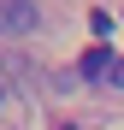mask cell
I'll use <instances>...</instances> for the list:
<instances>
[{
    "instance_id": "cell-3",
    "label": "cell",
    "mask_w": 124,
    "mask_h": 130,
    "mask_svg": "<svg viewBox=\"0 0 124 130\" xmlns=\"http://www.w3.org/2000/svg\"><path fill=\"white\" fill-rule=\"evenodd\" d=\"M107 83H112V89H124V53L112 59V71H107Z\"/></svg>"
},
{
    "instance_id": "cell-2",
    "label": "cell",
    "mask_w": 124,
    "mask_h": 130,
    "mask_svg": "<svg viewBox=\"0 0 124 130\" xmlns=\"http://www.w3.org/2000/svg\"><path fill=\"white\" fill-rule=\"evenodd\" d=\"M112 59H118L112 47H89V53L77 59V71H83V77H107V71H112Z\"/></svg>"
},
{
    "instance_id": "cell-4",
    "label": "cell",
    "mask_w": 124,
    "mask_h": 130,
    "mask_svg": "<svg viewBox=\"0 0 124 130\" xmlns=\"http://www.w3.org/2000/svg\"><path fill=\"white\" fill-rule=\"evenodd\" d=\"M59 130H77V124H59Z\"/></svg>"
},
{
    "instance_id": "cell-1",
    "label": "cell",
    "mask_w": 124,
    "mask_h": 130,
    "mask_svg": "<svg viewBox=\"0 0 124 130\" xmlns=\"http://www.w3.org/2000/svg\"><path fill=\"white\" fill-rule=\"evenodd\" d=\"M0 18H6V30H12V36L41 30V6H36V0H6V12H0Z\"/></svg>"
}]
</instances>
